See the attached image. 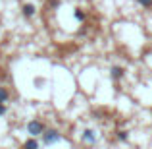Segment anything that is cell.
I'll return each instance as SVG.
<instances>
[{
	"label": "cell",
	"mask_w": 152,
	"mask_h": 149,
	"mask_svg": "<svg viewBox=\"0 0 152 149\" xmlns=\"http://www.w3.org/2000/svg\"><path fill=\"white\" fill-rule=\"evenodd\" d=\"M39 147H41V143H39L37 138L25 139V142H23V145H21V149H39Z\"/></svg>",
	"instance_id": "obj_6"
},
{
	"label": "cell",
	"mask_w": 152,
	"mask_h": 149,
	"mask_svg": "<svg viewBox=\"0 0 152 149\" xmlns=\"http://www.w3.org/2000/svg\"><path fill=\"white\" fill-rule=\"evenodd\" d=\"M35 14H37V6L35 4H31V2H25L21 6V16L25 19H31V18H35Z\"/></svg>",
	"instance_id": "obj_4"
},
{
	"label": "cell",
	"mask_w": 152,
	"mask_h": 149,
	"mask_svg": "<svg viewBox=\"0 0 152 149\" xmlns=\"http://www.w3.org/2000/svg\"><path fill=\"white\" fill-rule=\"evenodd\" d=\"M110 78L114 79V82L123 79V78H125V68H123V66H112L110 68Z\"/></svg>",
	"instance_id": "obj_5"
},
{
	"label": "cell",
	"mask_w": 152,
	"mask_h": 149,
	"mask_svg": "<svg viewBox=\"0 0 152 149\" xmlns=\"http://www.w3.org/2000/svg\"><path fill=\"white\" fill-rule=\"evenodd\" d=\"M42 83H45V79H42V78H37V79H35V85H42Z\"/></svg>",
	"instance_id": "obj_13"
},
{
	"label": "cell",
	"mask_w": 152,
	"mask_h": 149,
	"mask_svg": "<svg viewBox=\"0 0 152 149\" xmlns=\"http://www.w3.org/2000/svg\"><path fill=\"white\" fill-rule=\"evenodd\" d=\"M25 128H27V134H29V138H39V136H42V134H45V130H46L45 122H42V120H39V118L29 120Z\"/></svg>",
	"instance_id": "obj_1"
},
{
	"label": "cell",
	"mask_w": 152,
	"mask_h": 149,
	"mask_svg": "<svg viewBox=\"0 0 152 149\" xmlns=\"http://www.w3.org/2000/svg\"><path fill=\"white\" fill-rule=\"evenodd\" d=\"M41 138H42V145H48V147L62 142V134H60L56 128H46L45 134H42Z\"/></svg>",
	"instance_id": "obj_2"
},
{
	"label": "cell",
	"mask_w": 152,
	"mask_h": 149,
	"mask_svg": "<svg viewBox=\"0 0 152 149\" xmlns=\"http://www.w3.org/2000/svg\"><path fill=\"white\" fill-rule=\"evenodd\" d=\"M81 142L85 143V145H96V142H98V138H96V132L93 130V128H85L83 130V134H81Z\"/></svg>",
	"instance_id": "obj_3"
},
{
	"label": "cell",
	"mask_w": 152,
	"mask_h": 149,
	"mask_svg": "<svg viewBox=\"0 0 152 149\" xmlns=\"http://www.w3.org/2000/svg\"><path fill=\"white\" fill-rule=\"evenodd\" d=\"M48 4L52 8H56V6H60V0H48Z\"/></svg>",
	"instance_id": "obj_12"
},
{
	"label": "cell",
	"mask_w": 152,
	"mask_h": 149,
	"mask_svg": "<svg viewBox=\"0 0 152 149\" xmlns=\"http://www.w3.org/2000/svg\"><path fill=\"white\" fill-rule=\"evenodd\" d=\"M8 101H10V89L6 85H0V103L6 105Z\"/></svg>",
	"instance_id": "obj_7"
},
{
	"label": "cell",
	"mask_w": 152,
	"mask_h": 149,
	"mask_svg": "<svg viewBox=\"0 0 152 149\" xmlns=\"http://www.w3.org/2000/svg\"><path fill=\"white\" fill-rule=\"evenodd\" d=\"M6 112H8V105H2V103H0V116H4Z\"/></svg>",
	"instance_id": "obj_11"
},
{
	"label": "cell",
	"mask_w": 152,
	"mask_h": 149,
	"mask_svg": "<svg viewBox=\"0 0 152 149\" xmlns=\"http://www.w3.org/2000/svg\"><path fill=\"white\" fill-rule=\"evenodd\" d=\"M115 138H118L119 142L125 143V142H129V132H125V130H118V132H115Z\"/></svg>",
	"instance_id": "obj_9"
},
{
	"label": "cell",
	"mask_w": 152,
	"mask_h": 149,
	"mask_svg": "<svg viewBox=\"0 0 152 149\" xmlns=\"http://www.w3.org/2000/svg\"><path fill=\"white\" fill-rule=\"evenodd\" d=\"M137 2L141 4L142 8H146V10H150V8H152V0H137Z\"/></svg>",
	"instance_id": "obj_10"
},
{
	"label": "cell",
	"mask_w": 152,
	"mask_h": 149,
	"mask_svg": "<svg viewBox=\"0 0 152 149\" xmlns=\"http://www.w3.org/2000/svg\"><path fill=\"white\" fill-rule=\"evenodd\" d=\"M73 18L77 19V21H85L87 14L83 12V8H75V10H73Z\"/></svg>",
	"instance_id": "obj_8"
}]
</instances>
